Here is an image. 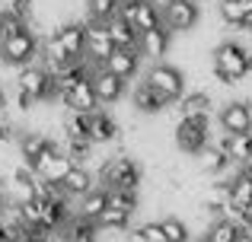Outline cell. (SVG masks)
I'll return each instance as SVG.
<instances>
[{
	"mask_svg": "<svg viewBox=\"0 0 252 242\" xmlns=\"http://www.w3.org/2000/svg\"><path fill=\"white\" fill-rule=\"evenodd\" d=\"M99 179H102V188H115V191L137 194L141 179H144V169H141V162L131 160L128 153H115V156H109V160H102Z\"/></svg>",
	"mask_w": 252,
	"mask_h": 242,
	"instance_id": "1",
	"label": "cell"
},
{
	"mask_svg": "<svg viewBox=\"0 0 252 242\" xmlns=\"http://www.w3.org/2000/svg\"><path fill=\"white\" fill-rule=\"evenodd\" d=\"M249 77V51L240 42H220L214 48V80L223 86H233V83L246 80Z\"/></svg>",
	"mask_w": 252,
	"mask_h": 242,
	"instance_id": "2",
	"label": "cell"
},
{
	"mask_svg": "<svg viewBox=\"0 0 252 242\" xmlns=\"http://www.w3.org/2000/svg\"><path fill=\"white\" fill-rule=\"evenodd\" d=\"M172 140H176L179 153L198 156L211 143V115H201V118H179Z\"/></svg>",
	"mask_w": 252,
	"mask_h": 242,
	"instance_id": "3",
	"label": "cell"
},
{
	"mask_svg": "<svg viewBox=\"0 0 252 242\" xmlns=\"http://www.w3.org/2000/svg\"><path fill=\"white\" fill-rule=\"evenodd\" d=\"M38 54H42V38L32 29L19 32L0 45V64H6V67H29L38 61Z\"/></svg>",
	"mask_w": 252,
	"mask_h": 242,
	"instance_id": "4",
	"label": "cell"
},
{
	"mask_svg": "<svg viewBox=\"0 0 252 242\" xmlns=\"http://www.w3.org/2000/svg\"><path fill=\"white\" fill-rule=\"evenodd\" d=\"M144 80H147L157 93L166 96L169 102H179L185 93H189V89H185V74L176 67V64H150L147 74H144Z\"/></svg>",
	"mask_w": 252,
	"mask_h": 242,
	"instance_id": "5",
	"label": "cell"
},
{
	"mask_svg": "<svg viewBox=\"0 0 252 242\" xmlns=\"http://www.w3.org/2000/svg\"><path fill=\"white\" fill-rule=\"evenodd\" d=\"M160 16H163V26L169 32L182 35V32H191L198 26L201 6H198V0H166L160 6Z\"/></svg>",
	"mask_w": 252,
	"mask_h": 242,
	"instance_id": "6",
	"label": "cell"
},
{
	"mask_svg": "<svg viewBox=\"0 0 252 242\" xmlns=\"http://www.w3.org/2000/svg\"><path fill=\"white\" fill-rule=\"evenodd\" d=\"M118 16L128 19V23L137 29V35L163 26L160 6H154V0H122V3H118Z\"/></svg>",
	"mask_w": 252,
	"mask_h": 242,
	"instance_id": "7",
	"label": "cell"
},
{
	"mask_svg": "<svg viewBox=\"0 0 252 242\" xmlns=\"http://www.w3.org/2000/svg\"><path fill=\"white\" fill-rule=\"evenodd\" d=\"M115 51V42L109 35V26L99 23V19H86V48H83V57L93 61L96 67H105V61L112 57Z\"/></svg>",
	"mask_w": 252,
	"mask_h": 242,
	"instance_id": "8",
	"label": "cell"
},
{
	"mask_svg": "<svg viewBox=\"0 0 252 242\" xmlns=\"http://www.w3.org/2000/svg\"><path fill=\"white\" fill-rule=\"evenodd\" d=\"M61 106L67 108V112H80V115H93L96 108H102L96 89H93V80H83V83H77L74 89H67V93L61 96Z\"/></svg>",
	"mask_w": 252,
	"mask_h": 242,
	"instance_id": "9",
	"label": "cell"
},
{
	"mask_svg": "<svg viewBox=\"0 0 252 242\" xmlns=\"http://www.w3.org/2000/svg\"><path fill=\"white\" fill-rule=\"evenodd\" d=\"M217 124H220V131H227V134H249L252 118H249L246 102H223L220 112H217Z\"/></svg>",
	"mask_w": 252,
	"mask_h": 242,
	"instance_id": "10",
	"label": "cell"
},
{
	"mask_svg": "<svg viewBox=\"0 0 252 242\" xmlns=\"http://www.w3.org/2000/svg\"><path fill=\"white\" fill-rule=\"evenodd\" d=\"M51 35L61 42V48L67 51L70 57H83V48H86V23H77V19L58 23Z\"/></svg>",
	"mask_w": 252,
	"mask_h": 242,
	"instance_id": "11",
	"label": "cell"
},
{
	"mask_svg": "<svg viewBox=\"0 0 252 242\" xmlns=\"http://www.w3.org/2000/svg\"><path fill=\"white\" fill-rule=\"evenodd\" d=\"M131 106H134V112H141V115H160V112H166L172 102L163 93H157L147 80H141L134 86V93H131Z\"/></svg>",
	"mask_w": 252,
	"mask_h": 242,
	"instance_id": "12",
	"label": "cell"
},
{
	"mask_svg": "<svg viewBox=\"0 0 252 242\" xmlns=\"http://www.w3.org/2000/svg\"><path fill=\"white\" fill-rule=\"evenodd\" d=\"M93 89H96V96H99V106L105 108V106H115L125 96V80L115 77V74H109L105 67H99L96 74H93Z\"/></svg>",
	"mask_w": 252,
	"mask_h": 242,
	"instance_id": "13",
	"label": "cell"
},
{
	"mask_svg": "<svg viewBox=\"0 0 252 242\" xmlns=\"http://www.w3.org/2000/svg\"><path fill=\"white\" fill-rule=\"evenodd\" d=\"M105 70L115 74V77H122V80L128 83L131 77H137V70H141V51L137 48H115L112 57L105 61Z\"/></svg>",
	"mask_w": 252,
	"mask_h": 242,
	"instance_id": "14",
	"label": "cell"
},
{
	"mask_svg": "<svg viewBox=\"0 0 252 242\" xmlns=\"http://www.w3.org/2000/svg\"><path fill=\"white\" fill-rule=\"evenodd\" d=\"M169 35H172V32L166 29V26H157V29L144 32V35L137 38V51H141V57H147V61H160V57L169 51Z\"/></svg>",
	"mask_w": 252,
	"mask_h": 242,
	"instance_id": "15",
	"label": "cell"
},
{
	"mask_svg": "<svg viewBox=\"0 0 252 242\" xmlns=\"http://www.w3.org/2000/svg\"><path fill=\"white\" fill-rule=\"evenodd\" d=\"M233 166L230 162V156L223 153L217 143H208V147L198 153V172L208 175V179H217V175H227V169Z\"/></svg>",
	"mask_w": 252,
	"mask_h": 242,
	"instance_id": "16",
	"label": "cell"
},
{
	"mask_svg": "<svg viewBox=\"0 0 252 242\" xmlns=\"http://www.w3.org/2000/svg\"><path fill=\"white\" fill-rule=\"evenodd\" d=\"M118 137V118L105 108H96L90 115V140L93 143H112Z\"/></svg>",
	"mask_w": 252,
	"mask_h": 242,
	"instance_id": "17",
	"label": "cell"
},
{
	"mask_svg": "<svg viewBox=\"0 0 252 242\" xmlns=\"http://www.w3.org/2000/svg\"><path fill=\"white\" fill-rule=\"evenodd\" d=\"M61 185H64V191H67L70 198H83V194L96 191V172H93L90 166H74Z\"/></svg>",
	"mask_w": 252,
	"mask_h": 242,
	"instance_id": "18",
	"label": "cell"
},
{
	"mask_svg": "<svg viewBox=\"0 0 252 242\" xmlns=\"http://www.w3.org/2000/svg\"><path fill=\"white\" fill-rule=\"evenodd\" d=\"M176 106H179V118H201V115H211V93L208 89H191Z\"/></svg>",
	"mask_w": 252,
	"mask_h": 242,
	"instance_id": "19",
	"label": "cell"
},
{
	"mask_svg": "<svg viewBox=\"0 0 252 242\" xmlns=\"http://www.w3.org/2000/svg\"><path fill=\"white\" fill-rule=\"evenodd\" d=\"M109 35H112V42H115V48H137V29L128 23V19H122V16H112L109 23Z\"/></svg>",
	"mask_w": 252,
	"mask_h": 242,
	"instance_id": "20",
	"label": "cell"
},
{
	"mask_svg": "<svg viewBox=\"0 0 252 242\" xmlns=\"http://www.w3.org/2000/svg\"><path fill=\"white\" fill-rule=\"evenodd\" d=\"M230 204L240 211H252V175L236 169L233 185H230Z\"/></svg>",
	"mask_w": 252,
	"mask_h": 242,
	"instance_id": "21",
	"label": "cell"
},
{
	"mask_svg": "<svg viewBox=\"0 0 252 242\" xmlns=\"http://www.w3.org/2000/svg\"><path fill=\"white\" fill-rule=\"evenodd\" d=\"M102 211H105V188H96V191L83 194L80 204H77V217L86 220V223H96L102 217Z\"/></svg>",
	"mask_w": 252,
	"mask_h": 242,
	"instance_id": "22",
	"label": "cell"
},
{
	"mask_svg": "<svg viewBox=\"0 0 252 242\" xmlns=\"http://www.w3.org/2000/svg\"><path fill=\"white\" fill-rule=\"evenodd\" d=\"M217 13H220V23L230 26V29H246V23H249V16L240 6V0H220V3H217Z\"/></svg>",
	"mask_w": 252,
	"mask_h": 242,
	"instance_id": "23",
	"label": "cell"
},
{
	"mask_svg": "<svg viewBox=\"0 0 252 242\" xmlns=\"http://www.w3.org/2000/svg\"><path fill=\"white\" fill-rule=\"evenodd\" d=\"M240 226L233 220H214V223L204 230V242H236L240 239Z\"/></svg>",
	"mask_w": 252,
	"mask_h": 242,
	"instance_id": "24",
	"label": "cell"
},
{
	"mask_svg": "<svg viewBox=\"0 0 252 242\" xmlns=\"http://www.w3.org/2000/svg\"><path fill=\"white\" fill-rule=\"evenodd\" d=\"M163 233H166L169 242H191V226L185 217H163Z\"/></svg>",
	"mask_w": 252,
	"mask_h": 242,
	"instance_id": "25",
	"label": "cell"
},
{
	"mask_svg": "<svg viewBox=\"0 0 252 242\" xmlns=\"http://www.w3.org/2000/svg\"><path fill=\"white\" fill-rule=\"evenodd\" d=\"M118 3L122 0H86V19L109 23L112 16H118Z\"/></svg>",
	"mask_w": 252,
	"mask_h": 242,
	"instance_id": "26",
	"label": "cell"
},
{
	"mask_svg": "<svg viewBox=\"0 0 252 242\" xmlns=\"http://www.w3.org/2000/svg\"><path fill=\"white\" fill-rule=\"evenodd\" d=\"M105 204H109V207H118V211L134 214L141 201H137V194H131V191H115V188H105Z\"/></svg>",
	"mask_w": 252,
	"mask_h": 242,
	"instance_id": "27",
	"label": "cell"
},
{
	"mask_svg": "<svg viewBox=\"0 0 252 242\" xmlns=\"http://www.w3.org/2000/svg\"><path fill=\"white\" fill-rule=\"evenodd\" d=\"M137 230H141L144 242H169L166 233H163V223H160V220H144V223H137Z\"/></svg>",
	"mask_w": 252,
	"mask_h": 242,
	"instance_id": "28",
	"label": "cell"
},
{
	"mask_svg": "<svg viewBox=\"0 0 252 242\" xmlns=\"http://www.w3.org/2000/svg\"><path fill=\"white\" fill-rule=\"evenodd\" d=\"M0 23H3V35L6 38H13V35H19V32L29 29V23H23L19 16H13L10 10H0Z\"/></svg>",
	"mask_w": 252,
	"mask_h": 242,
	"instance_id": "29",
	"label": "cell"
},
{
	"mask_svg": "<svg viewBox=\"0 0 252 242\" xmlns=\"http://www.w3.org/2000/svg\"><path fill=\"white\" fill-rule=\"evenodd\" d=\"M6 10L13 13V16H19L23 23H29L32 16H35V0H10V6Z\"/></svg>",
	"mask_w": 252,
	"mask_h": 242,
	"instance_id": "30",
	"label": "cell"
},
{
	"mask_svg": "<svg viewBox=\"0 0 252 242\" xmlns=\"http://www.w3.org/2000/svg\"><path fill=\"white\" fill-rule=\"evenodd\" d=\"M3 108H6V89L0 86V115H3Z\"/></svg>",
	"mask_w": 252,
	"mask_h": 242,
	"instance_id": "31",
	"label": "cell"
},
{
	"mask_svg": "<svg viewBox=\"0 0 252 242\" xmlns=\"http://www.w3.org/2000/svg\"><path fill=\"white\" fill-rule=\"evenodd\" d=\"M240 6L246 10V16H252V0H240Z\"/></svg>",
	"mask_w": 252,
	"mask_h": 242,
	"instance_id": "32",
	"label": "cell"
},
{
	"mask_svg": "<svg viewBox=\"0 0 252 242\" xmlns=\"http://www.w3.org/2000/svg\"><path fill=\"white\" fill-rule=\"evenodd\" d=\"M236 242H252V233H240V239Z\"/></svg>",
	"mask_w": 252,
	"mask_h": 242,
	"instance_id": "33",
	"label": "cell"
},
{
	"mask_svg": "<svg viewBox=\"0 0 252 242\" xmlns=\"http://www.w3.org/2000/svg\"><path fill=\"white\" fill-rule=\"evenodd\" d=\"M243 32H246V35L252 38V16H249V23H246V29H243Z\"/></svg>",
	"mask_w": 252,
	"mask_h": 242,
	"instance_id": "34",
	"label": "cell"
},
{
	"mask_svg": "<svg viewBox=\"0 0 252 242\" xmlns=\"http://www.w3.org/2000/svg\"><path fill=\"white\" fill-rule=\"evenodd\" d=\"M3 207H6V194L0 191V211H3Z\"/></svg>",
	"mask_w": 252,
	"mask_h": 242,
	"instance_id": "35",
	"label": "cell"
},
{
	"mask_svg": "<svg viewBox=\"0 0 252 242\" xmlns=\"http://www.w3.org/2000/svg\"><path fill=\"white\" fill-rule=\"evenodd\" d=\"M6 42V35H3V23H0V45H3Z\"/></svg>",
	"mask_w": 252,
	"mask_h": 242,
	"instance_id": "36",
	"label": "cell"
},
{
	"mask_svg": "<svg viewBox=\"0 0 252 242\" xmlns=\"http://www.w3.org/2000/svg\"><path fill=\"white\" fill-rule=\"evenodd\" d=\"M198 3H204V0H198Z\"/></svg>",
	"mask_w": 252,
	"mask_h": 242,
	"instance_id": "37",
	"label": "cell"
}]
</instances>
